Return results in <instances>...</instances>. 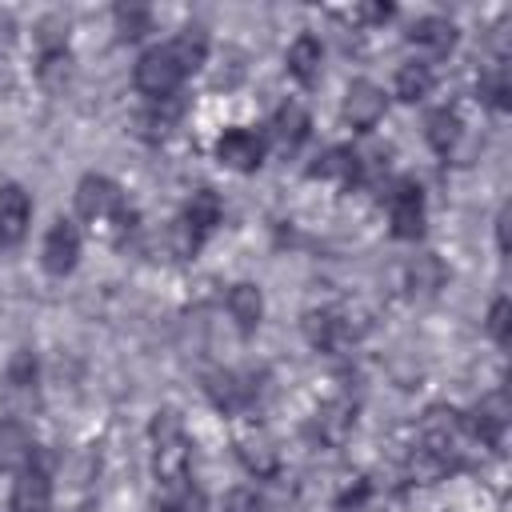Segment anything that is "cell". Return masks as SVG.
<instances>
[{"instance_id":"10","label":"cell","mask_w":512,"mask_h":512,"mask_svg":"<svg viewBox=\"0 0 512 512\" xmlns=\"http://www.w3.org/2000/svg\"><path fill=\"white\" fill-rule=\"evenodd\" d=\"M36 456L32 432L20 420H0V472H24Z\"/></svg>"},{"instance_id":"2","label":"cell","mask_w":512,"mask_h":512,"mask_svg":"<svg viewBox=\"0 0 512 512\" xmlns=\"http://www.w3.org/2000/svg\"><path fill=\"white\" fill-rule=\"evenodd\" d=\"M420 436H424V448L436 452L440 460H456L460 444L468 440V428H464V416L452 412V408H428L424 412V424H420Z\"/></svg>"},{"instance_id":"15","label":"cell","mask_w":512,"mask_h":512,"mask_svg":"<svg viewBox=\"0 0 512 512\" xmlns=\"http://www.w3.org/2000/svg\"><path fill=\"white\" fill-rule=\"evenodd\" d=\"M228 316L236 320V328L240 332H256L260 328V316H264V296H260V288L256 284H232V292H228Z\"/></svg>"},{"instance_id":"22","label":"cell","mask_w":512,"mask_h":512,"mask_svg":"<svg viewBox=\"0 0 512 512\" xmlns=\"http://www.w3.org/2000/svg\"><path fill=\"white\" fill-rule=\"evenodd\" d=\"M352 424H356V412H352L348 400H332V404H324V408L316 412V432H320V440H328V444H340V440L352 432Z\"/></svg>"},{"instance_id":"8","label":"cell","mask_w":512,"mask_h":512,"mask_svg":"<svg viewBox=\"0 0 512 512\" xmlns=\"http://www.w3.org/2000/svg\"><path fill=\"white\" fill-rule=\"evenodd\" d=\"M28 220H32V200L20 184H0V244L12 248L24 240L28 232Z\"/></svg>"},{"instance_id":"1","label":"cell","mask_w":512,"mask_h":512,"mask_svg":"<svg viewBox=\"0 0 512 512\" xmlns=\"http://www.w3.org/2000/svg\"><path fill=\"white\" fill-rule=\"evenodd\" d=\"M180 80H184V68L176 64V56H172L168 44H156V48L140 52V60H136V88L144 96L168 100L180 88Z\"/></svg>"},{"instance_id":"34","label":"cell","mask_w":512,"mask_h":512,"mask_svg":"<svg viewBox=\"0 0 512 512\" xmlns=\"http://www.w3.org/2000/svg\"><path fill=\"white\" fill-rule=\"evenodd\" d=\"M508 296H496L492 300V308H488V336L500 344V348H508V340H512V320H508Z\"/></svg>"},{"instance_id":"39","label":"cell","mask_w":512,"mask_h":512,"mask_svg":"<svg viewBox=\"0 0 512 512\" xmlns=\"http://www.w3.org/2000/svg\"><path fill=\"white\" fill-rule=\"evenodd\" d=\"M508 208H500V216H496V244H500V252H508Z\"/></svg>"},{"instance_id":"28","label":"cell","mask_w":512,"mask_h":512,"mask_svg":"<svg viewBox=\"0 0 512 512\" xmlns=\"http://www.w3.org/2000/svg\"><path fill=\"white\" fill-rule=\"evenodd\" d=\"M476 92H480L484 104L504 108V104H508V68H504V64H488V68L480 72V80H476Z\"/></svg>"},{"instance_id":"20","label":"cell","mask_w":512,"mask_h":512,"mask_svg":"<svg viewBox=\"0 0 512 512\" xmlns=\"http://www.w3.org/2000/svg\"><path fill=\"white\" fill-rule=\"evenodd\" d=\"M168 48H172L176 64H180L184 72H192V68H200V64L208 60V32H204L200 24H188V28L176 32V40H172Z\"/></svg>"},{"instance_id":"3","label":"cell","mask_w":512,"mask_h":512,"mask_svg":"<svg viewBox=\"0 0 512 512\" xmlns=\"http://www.w3.org/2000/svg\"><path fill=\"white\" fill-rule=\"evenodd\" d=\"M76 212L84 220H108V216H120L124 212V196H120V184L100 176V172H88L80 184H76Z\"/></svg>"},{"instance_id":"16","label":"cell","mask_w":512,"mask_h":512,"mask_svg":"<svg viewBox=\"0 0 512 512\" xmlns=\"http://www.w3.org/2000/svg\"><path fill=\"white\" fill-rule=\"evenodd\" d=\"M320 64H324V48L316 36H296L292 48H288V72L300 80V84H316L320 80Z\"/></svg>"},{"instance_id":"24","label":"cell","mask_w":512,"mask_h":512,"mask_svg":"<svg viewBox=\"0 0 512 512\" xmlns=\"http://www.w3.org/2000/svg\"><path fill=\"white\" fill-rule=\"evenodd\" d=\"M152 468L164 484H180L188 480V440H172V444H156Z\"/></svg>"},{"instance_id":"12","label":"cell","mask_w":512,"mask_h":512,"mask_svg":"<svg viewBox=\"0 0 512 512\" xmlns=\"http://www.w3.org/2000/svg\"><path fill=\"white\" fill-rule=\"evenodd\" d=\"M236 456H240V464L252 472V476H276V464H280V452H276V444H272V436L268 432H244L240 440H236Z\"/></svg>"},{"instance_id":"36","label":"cell","mask_w":512,"mask_h":512,"mask_svg":"<svg viewBox=\"0 0 512 512\" xmlns=\"http://www.w3.org/2000/svg\"><path fill=\"white\" fill-rule=\"evenodd\" d=\"M172 120H176V108H152V112L140 116V132H144L148 140H160V136H168Z\"/></svg>"},{"instance_id":"31","label":"cell","mask_w":512,"mask_h":512,"mask_svg":"<svg viewBox=\"0 0 512 512\" xmlns=\"http://www.w3.org/2000/svg\"><path fill=\"white\" fill-rule=\"evenodd\" d=\"M204 492L196 488V484H188V480H180V484H168V496H164V512H204Z\"/></svg>"},{"instance_id":"33","label":"cell","mask_w":512,"mask_h":512,"mask_svg":"<svg viewBox=\"0 0 512 512\" xmlns=\"http://www.w3.org/2000/svg\"><path fill=\"white\" fill-rule=\"evenodd\" d=\"M172 440H184V420L176 408H160L152 416V444H172Z\"/></svg>"},{"instance_id":"32","label":"cell","mask_w":512,"mask_h":512,"mask_svg":"<svg viewBox=\"0 0 512 512\" xmlns=\"http://www.w3.org/2000/svg\"><path fill=\"white\" fill-rule=\"evenodd\" d=\"M68 76H72V56H68V52H52V56L40 60V84H44V88L60 92V88L68 84Z\"/></svg>"},{"instance_id":"35","label":"cell","mask_w":512,"mask_h":512,"mask_svg":"<svg viewBox=\"0 0 512 512\" xmlns=\"http://www.w3.org/2000/svg\"><path fill=\"white\" fill-rule=\"evenodd\" d=\"M444 468H448V460H440V456H436V452H428V448H416V456H412V464H408L412 480H420V484L440 480V476H444Z\"/></svg>"},{"instance_id":"5","label":"cell","mask_w":512,"mask_h":512,"mask_svg":"<svg viewBox=\"0 0 512 512\" xmlns=\"http://www.w3.org/2000/svg\"><path fill=\"white\" fill-rule=\"evenodd\" d=\"M388 220L396 240H416L424 232V196L416 184H396L388 196Z\"/></svg>"},{"instance_id":"27","label":"cell","mask_w":512,"mask_h":512,"mask_svg":"<svg viewBox=\"0 0 512 512\" xmlns=\"http://www.w3.org/2000/svg\"><path fill=\"white\" fill-rule=\"evenodd\" d=\"M200 232L180 216V220H172L168 228H164V252L172 256V260H188V256H196V248H200Z\"/></svg>"},{"instance_id":"37","label":"cell","mask_w":512,"mask_h":512,"mask_svg":"<svg viewBox=\"0 0 512 512\" xmlns=\"http://www.w3.org/2000/svg\"><path fill=\"white\" fill-rule=\"evenodd\" d=\"M224 508H228V512H256V508H260V496L248 492V488H232V492L224 496Z\"/></svg>"},{"instance_id":"9","label":"cell","mask_w":512,"mask_h":512,"mask_svg":"<svg viewBox=\"0 0 512 512\" xmlns=\"http://www.w3.org/2000/svg\"><path fill=\"white\" fill-rule=\"evenodd\" d=\"M40 256H44V268L52 276H68L76 268V260H80V232L68 220H56L48 228V236H44V252Z\"/></svg>"},{"instance_id":"29","label":"cell","mask_w":512,"mask_h":512,"mask_svg":"<svg viewBox=\"0 0 512 512\" xmlns=\"http://www.w3.org/2000/svg\"><path fill=\"white\" fill-rule=\"evenodd\" d=\"M152 28V12L144 8V4H120L116 8V32L124 36V40H136V36H144Z\"/></svg>"},{"instance_id":"6","label":"cell","mask_w":512,"mask_h":512,"mask_svg":"<svg viewBox=\"0 0 512 512\" xmlns=\"http://www.w3.org/2000/svg\"><path fill=\"white\" fill-rule=\"evenodd\" d=\"M216 160L236 168V172H256L260 160H264V140L248 128H228L220 140H216Z\"/></svg>"},{"instance_id":"21","label":"cell","mask_w":512,"mask_h":512,"mask_svg":"<svg viewBox=\"0 0 512 512\" xmlns=\"http://www.w3.org/2000/svg\"><path fill=\"white\" fill-rule=\"evenodd\" d=\"M308 172H312V176H320V180L352 184V180L360 176V156H356L352 148H328V152H324Z\"/></svg>"},{"instance_id":"14","label":"cell","mask_w":512,"mask_h":512,"mask_svg":"<svg viewBox=\"0 0 512 512\" xmlns=\"http://www.w3.org/2000/svg\"><path fill=\"white\" fill-rule=\"evenodd\" d=\"M408 40H412L416 48L432 52V56H448V52L456 48V24L444 20V16H424V20L412 24Z\"/></svg>"},{"instance_id":"23","label":"cell","mask_w":512,"mask_h":512,"mask_svg":"<svg viewBox=\"0 0 512 512\" xmlns=\"http://www.w3.org/2000/svg\"><path fill=\"white\" fill-rule=\"evenodd\" d=\"M424 136H428V144H432L440 156H448V152L460 144V136H464V128H460V116H456V112H448V108L432 112V116L424 120Z\"/></svg>"},{"instance_id":"19","label":"cell","mask_w":512,"mask_h":512,"mask_svg":"<svg viewBox=\"0 0 512 512\" xmlns=\"http://www.w3.org/2000/svg\"><path fill=\"white\" fill-rule=\"evenodd\" d=\"M444 264H440V256L436 252H420L412 264H408V292L412 296H436L440 292V284H444Z\"/></svg>"},{"instance_id":"17","label":"cell","mask_w":512,"mask_h":512,"mask_svg":"<svg viewBox=\"0 0 512 512\" xmlns=\"http://www.w3.org/2000/svg\"><path fill=\"white\" fill-rule=\"evenodd\" d=\"M308 128H312V120H308V112H304L300 104H284V108H276V116H272V140H276L280 148H288V152L304 144Z\"/></svg>"},{"instance_id":"11","label":"cell","mask_w":512,"mask_h":512,"mask_svg":"<svg viewBox=\"0 0 512 512\" xmlns=\"http://www.w3.org/2000/svg\"><path fill=\"white\" fill-rule=\"evenodd\" d=\"M252 396H256V384H248V376H240V372H212L208 376V400L220 412H240L252 404Z\"/></svg>"},{"instance_id":"25","label":"cell","mask_w":512,"mask_h":512,"mask_svg":"<svg viewBox=\"0 0 512 512\" xmlns=\"http://www.w3.org/2000/svg\"><path fill=\"white\" fill-rule=\"evenodd\" d=\"M428 92H432V68H428L424 60H408V64L396 68V96H400V100L416 104V100H424Z\"/></svg>"},{"instance_id":"4","label":"cell","mask_w":512,"mask_h":512,"mask_svg":"<svg viewBox=\"0 0 512 512\" xmlns=\"http://www.w3.org/2000/svg\"><path fill=\"white\" fill-rule=\"evenodd\" d=\"M508 416H512L508 396H504V392H492V396H484V400L472 408V416L464 420V428H468V436H476L480 444L500 448V444H504V432H508Z\"/></svg>"},{"instance_id":"13","label":"cell","mask_w":512,"mask_h":512,"mask_svg":"<svg viewBox=\"0 0 512 512\" xmlns=\"http://www.w3.org/2000/svg\"><path fill=\"white\" fill-rule=\"evenodd\" d=\"M52 504V480L44 468H24L16 488H12V512H48Z\"/></svg>"},{"instance_id":"38","label":"cell","mask_w":512,"mask_h":512,"mask_svg":"<svg viewBox=\"0 0 512 512\" xmlns=\"http://www.w3.org/2000/svg\"><path fill=\"white\" fill-rule=\"evenodd\" d=\"M352 16L356 20H388L392 16V4H368V8H356Z\"/></svg>"},{"instance_id":"18","label":"cell","mask_w":512,"mask_h":512,"mask_svg":"<svg viewBox=\"0 0 512 512\" xmlns=\"http://www.w3.org/2000/svg\"><path fill=\"white\" fill-rule=\"evenodd\" d=\"M184 220L204 236V232H212L220 220H224V204H220V196L212 192V188H196L192 196H188V204H184Z\"/></svg>"},{"instance_id":"26","label":"cell","mask_w":512,"mask_h":512,"mask_svg":"<svg viewBox=\"0 0 512 512\" xmlns=\"http://www.w3.org/2000/svg\"><path fill=\"white\" fill-rule=\"evenodd\" d=\"M36 372H40L36 352H32V348H16L12 360H8V368H4V388H8V392H28V396H36Z\"/></svg>"},{"instance_id":"30","label":"cell","mask_w":512,"mask_h":512,"mask_svg":"<svg viewBox=\"0 0 512 512\" xmlns=\"http://www.w3.org/2000/svg\"><path fill=\"white\" fill-rule=\"evenodd\" d=\"M36 44H40L44 56L68 52V48H64V44H68V20H64V16H44V20L36 24Z\"/></svg>"},{"instance_id":"7","label":"cell","mask_w":512,"mask_h":512,"mask_svg":"<svg viewBox=\"0 0 512 512\" xmlns=\"http://www.w3.org/2000/svg\"><path fill=\"white\" fill-rule=\"evenodd\" d=\"M384 116V92L372 84V80H352L348 92H344V120L360 132L376 128Z\"/></svg>"}]
</instances>
